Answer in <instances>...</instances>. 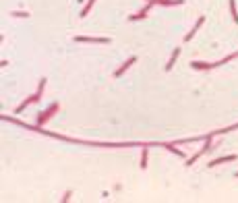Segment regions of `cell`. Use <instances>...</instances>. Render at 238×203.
Here are the masks:
<instances>
[{"mask_svg":"<svg viewBox=\"0 0 238 203\" xmlns=\"http://www.w3.org/2000/svg\"><path fill=\"white\" fill-rule=\"evenodd\" d=\"M93 2H95V0H89V2H87V6H85V10H83V15H87V10H89V8L93 6Z\"/></svg>","mask_w":238,"mask_h":203,"instance_id":"cell-5","label":"cell"},{"mask_svg":"<svg viewBox=\"0 0 238 203\" xmlns=\"http://www.w3.org/2000/svg\"><path fill=\"white\" fill-rule=\"evenodd\" d=\"M232 160H236V156H226V158H217V160H213L211 166H215V164H222V162H232Z\"/></svg>","mask_w":238,"mask_h":203,"instance_id":"cell-2","label":"cell"},{"mask_svg":"<svg viewBox=\"0 0 238 203\" xmlns=\"http://www.w3.org/2000/svg\"><path fill=\"white\" fill-rule=\"evenodd\" d=\"M230 6H232V17H234V21H238V15H236V6H234V0L230 2Z\"/></svg>","mask_w":238,"mask_h":203,"instance_id":"cell-4","label":"cell"},{"mask_svg":"<svg viewBox=\"0 0 238 203\" xmlns=\"http://www.w3.org/2000/svg\"><path fill=\"white\" fill-rule=\"evenodd\" d=\"M56 108H58V106H56V104H54V106H52V108H50V110H46V112H43V116H41V118H40V122H46V118H48V116H52V112H54V110H56Z\"/></svg>","mask_w":238,"mask_h":203,"instance_id":"cell-3","label":"cell"},{"mask_svg":"<svg viewBox=\"0 0 238 203\" xmlns=\"http://www.w3.org/2000/svg\"><path fill=\"white\" fill-rule=\"evenodd\" d=\"M133 62H135V56H133V58H128V60H126V62H124V64L120 66V69L116 71V73H114V75H122V73H124V71H126V69H128V66L133 64Z\"/></svg>","mask_w":238,"mask_h":203,"instance_id":"cell-1","label":"cell"}]
</instances>
